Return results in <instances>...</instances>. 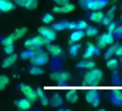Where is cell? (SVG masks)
<instances>
[{"label": "cell", "instance_id": "1", "mask_svg": "<svg viewBox=\"0 0 122 111\" xmlns=\"http://www.w3.org/2000/svg\"><path fill=\"white\" fill-rule=\"evenodd\" d=\"M29 60L32 65L43 67L48 63L50 56L47 52L40 48L34 51L32 56Z\"/></svg>", "mask_w": 122, "mask_h": 111}, {"label": "cell", "instance_id": "2", "mask_svg": "<svg viewBox=\"0 0 122 111\" xmlns=\"http://www.w3.org/2000/svg\"><path fill=\"white\" fill-rule=\"evenodd\" d=\"M103 77V72L98 69H91L85 73L83 76V82L87 84H98L101 83Z\"/></svg>", "mask_w": 122, "mask_h": 111}, {"label": "cell", "instance_id": "3", "mask_svg": "<svg viewBox=\"0 0 122 111\" xmlns=\"http://www.w3.org/2000/svg\"><path fill=\"white\" fill-rule=\"evenodd\" d=\"M48 43H50L48 40L39 35L27 39L24 43V46L25 48H26V49L35 51L36 50L42 48V47L43 46H45Z\"/></svg>", "mask_w": 122, "mask_h": 111}, {"label": "cell", "instance_id": "4", "mask_svg": "<svg viewBox=\"0 0 122 111\" xmlns=\"http://www.w3.org/2000/svg\"><path fill=\"white\" fill-rule=\"evenodd\" d=\"M27 32V28L25 27L17 29L13 33L9 35L8 36L5 37L2 40V44L3 45H8V44H13L15 41L23 38Z\"/></svg>", "mask_w": 122, "mask_h": 111}, {"label": "cell", "instance_id": "5", "mask_svg": "<svg viewBox=\"0 0 122 111\" xmlns=\"http://www.w3.org/2000/svg\"><path fill=\"white\" fill-rule=\"evenodd\" d=\"M49 78L51 81L61 84L66 83L71 78V74L67 71H55L50 74Z\"/></svg>", "mask_w": 122, "mask_h": 111}, {"label": "cell", "instance_id": "6", "mask_svg": "<svg viewBox=\"0 0 122 111\" xmlns=\"http://www.w3.org/2000/svg\"><path fill=\"white\" fill-rule=\"evenodd\" d=\"M20 89L21 92L25 95V98L28 99L32 102H35L37 100V95L36 90H35L31 86L22 83L20 84Z\"/></svg>", "mask_w": 122, "mask_h": 111}, {"label": "cell", "instance_id": "7", "mask_svg": "<svg viewBox=\"0 0 122 111\" xmlns=\"http://www.w3.org/2000/svg\"><path fill=\"white\" fill-rule=\"evenodd\" d=\"M39 34L45 38L50 43L54 41L57 38L56 31H55L52 28L48 26H41L38 28Z\"/></svg>", "mask_w": 122, "mask_h": 111}, {"label": "cell", "instance_id": "8", "mask_svg": "<svg viewBox=\"0 0 122 111\" xmlns=\"http://www.w3.org/2000/svg\"><path fill=\"white\" fill-rule=\"evenodd\" d=\"M108 1L109 0H90L87 4L86 9L92 11L100 10L107 5Z\"/></svg>", "mask_w": 122, "mask_h": 111}, {"label": "cell", "instance_id": "9", "mask_svg": "<svg viewBox=\"0 0 122 111\" xmlns=\"http://www.w3.org/2000/svg\"><path fill=\"white\" fill-rule=\"evenodd\" d=\"M100 49L98 48L93 43L88 42L86 45V49L83 55V58L84 59H89L94 55H99Z\"/></svg>", "mask_w": 122, "mask_h": 111}, {"label": "cell", "instance_id": "10", "mask_svg": "<svg viewBox=\"0 0 122 111\" xmlns=\"http://www.w3.org/2000/svg\"><path fill=\"white\" fill-rule=\"evenodd\" d=\"M85 98H86V100L94 107H98L100 104L101 97H100L99 93H98L96 92H89L86 93Z\"/></svg>", "mask_w": 122, "mask_h": 111}, {"label": "cell", "instance_id": "11", "mask_svg": "<svg viewBox=\"0 0 122 111\" xmlns=\"http://www.w3.org/2000/svg\"><path fill=\"white\" fill-rule=\"evenodd\" d=\"M76 9V7L71 2L62 5V6H55L52 8V12L55 14H68L71 12H73Z\"/></svg>", "mask_w": 122, "mask_h": 111}, {"label": "cell", "instance_id": "12", "mask_svg": "<svg viewBox=\"0 0 122 111\" xmlns=\"http://www.w3.org/2000/svg\"><path fill=\"white\" fill-rule=\"evenodd\" d=\"M46 49L47 50V53H50L51 56L55 57H58L62 56L63 52V49L60 45H57V44H52L50 43H48L46 45Z\"/></svg>", "mask_w": 122, "mask_h": 111}, {"label": "cell", "instance_id": "13", "mask_svg": "<svg viewBox=\"0 0 122 111\" xmlns=\"http://www.w3.org/2000/svg\"><path fill=\"white\" fill-rule=\"evenodd\" d=\"M49 105L52 107H59L64 105V100L59 93H54L49 98Z\"/></svg>", "mask_w": 122, "mask_h": 111}, {"label": "cell", "instance_id": "14", "mask_svg": "<svg viewBox=\"0 0 122 111\" xmlns=\"http://www.w3.org/2000/svg\"><path fill=\"white\" fill-rule=\"evenodd\" d=\"M15 7V4L11 0H0V12L7 13L14 10Z\"/></svg>", "mask_w": 122, "mask_h": 111}, {"label": "cell", "instance_id": "15", "mask_svg": "<svg viewBox=\"0 0 122 111\" xmlns=\"http://www.w3.org/2000/svg\"><path fill=\"white\" fill-rule=\"evenodd\" d=\"M15 106L20 110H28L32 107V102L27 98H22L15 102Z\"/></svg>", "mask_w": 122, "mask_h": 111}, {"label": "cell", "instance_id": "16", "mask_svg": "<svg viewBox=\"0 0 122 111\" xmlns=\"http://www.w3.org/2000/svg\"><path fill=\"white\" fill-rule=\"evenodd\" d=\"M18 59V56L16 53H12L8 55L3 60L2 64V67L4 69H7L10 68L11 67H12L17 61Z\"/></svg>", "mask_w": 122, "mask_h": 111}, {"label": "cell", "instance_id": "17", "mask_svg": "<svg viewBox=\"0 0 122 111\" xmlns=\"http://www.w3.org/2000/svg\"><path fill=\"white\" fill-rule=\"evenodd\" d=\"M84 37H85V33L83 30H75L71 34L70 38L68 40V43L70 45H71L73 43H78L81 39H83Z\"/></svg>", "mask_w": 122, "mask_h": 111}, {"label": "cell", "instance_id": "18", "mask_svg": "<svg viewBox=\"0 0 122 111\" xmlns=\"http://www.w3.org/2000/svg\"><path fill=\"white\" fill-rule=\"evenodd\" d=\"M37 99L40 100V102L41 105L43 107H46L49 105V98L46 95V93L44 91V89H42L40 87H37L36 89Z\"/></svg>", "mask_w": 122, "mask_h": 111}, {"label": "cell", "instance_id": "19", "mask_svg": "<svg viewBox=\"0 0 122 111\" xmlns=\"http://www.w3.org/2000/svg\"><path fill=\"white\" fill-rule=\"evenodd\" d=\"M116 7L114 5V6H113L110 10H108L106 15H104L103 18L102 20H101V22H102L103 25L107 26L111 22H112V20H113V19L114 12H115V11H116Z\"/></svg>", "mask_w": 122, "mask_h": 111}, {"label": "cell", "instance_id": "20", "mask_svg": "<svg viewBox=\"0 0 122 111\" xmlns=\"http://www.w3.org/2000/svg\"><path fill=\"white\" fill-rule=\"evenodd\" d=\"M96 67V63L93 61L84 59L79 61L76 64V67L79 69H91Z\"/></svg>", "mask_w": 122, "mask_h": 111}, {"label": "cell", "instance_id": "21", "mask_svg": "<svg viewBox=\"0 0 122 111\" xmlns=\"http://www.w3.org/2000/svg\"><path fill=\"white\" fill-rule=\"evenodd\" d=\"M103 17H104L103 12L99 10H96L90 14L89 19L91 21L98 23V22H101V20L103 18Z\"/></svg>", "mask_w": 122, "mask_h": 111}, {"label": "cell", "instance_id": "22", "mask_svg": "<svg viewBox=\"0 0 122 111\" xmlns=\"http://www.w3.org/2000/svg\"><path fill=\"white\" fill-rule=\"evenodd\" d=\"M28 72L32 76H40L45 74V70L43 68H42V67L34 66V65H32L31 67H29Z\"/></svg>", "mask_w": 122, "mask_h": 111}, {"label": "cell", "instance_id": "23", "mask_svg": "<svg viewBox=\"0 0 122 111\" xmlns=\"http://www.w3.org/2000/svg\"><path fill=\"white\" fill-rule=\"evenodd\" d=\"M68 22L67 21H61V22H55L52 25L51 28L56 32L63 31L64 30L68 29Z\"/></svg>", "mask_w": 122, "mask_h": 111}, {"label": "cell", "instance_id": "24", "mask_svg": "<svg viewBox=\"0 0 122 111\" xmlns=\"http://www.w3.org/2000/svg\"><path fill=\"white\" fill-rule=\"evenodd\" d=\"M119 45L118 43H113L112 45H111L108 49L106 51L105 54H104V58L105 59L108 60V59L111 58L112 56L115 53V51H116V49L117 48L118 45Z\"/></svg>", "mask_w": 122, "mask_h": 111}, {"label": "cell", "instance_id": "25", "mask_svg": "<svg viewBox=\"0 0 122 111\" xmlns=\"http://www.w3.org/2000/svg\"><path fill=\"white\" fill-rule=\"evenodd\" d=\"M81 46H82V45L81 43H78L71 44L70 48H69V54L73 57L76 56L78 53L79 50L81 48Z\"/></svg>", "mask_w": 122, "mask_h": 111}, {"label": "cell", "instance_id": "26", "mask_svg": "<svg viewBox=\"0 0 122 111\" xmlns=\"http://www.w3.org/2000/svg\"><path fill=\"white\" fill-rule=\"evenodd\" d=\"M99 38L101 40H103L107 45L113 44V42H114V36L113 35V33H108V32L106 33H103Z\"/></svg>", "mask_w": 122, "mask_h": 111}, {"label": "cell", "instance_id": "27", "mask_svg": "<svg viewBox=\"0 0 122 111\" xmlns=\"http://www.w3.org/2000/svg\"><path fill=\"white\" fill-rule=\"evenodd\" d=\"M78 99H79V96L76 92H70L66 93V100L70 103H76L78 102Z\"/></svg>", "mask_w": 122, "mask_h": 111}, {"label": "cell", "instance_id": "28", "mask_svg": "<svg viewBox=\"0 0 122 111\" xmlns=\"http://www.w3.org/2000/svg\"><path fill=\"white\" fill-rule=\"evenodd\" d=\"M9 84H10V79L7 76L4 74L0 75V91L4 90Z\"/></svg>", "mask_w": 122, "mask_h": 111}, {"label": "cell", "instance_id": "29", "mask_svg": "<svg viewBox=\"0 0 122 111\" xmlns=\"http://www.w3.org/2000/svg\"><path fill=\"white\" fill-rule=\"evenodd\" d=\"M85 35L88 36V37H93L95 36L98 34V30L96 28L93 27V26H88L85 29Z\"/></svg>", "mask_w": 122, "mask_h": 111}, {"label": "cell", "instance_id": "30", "mask_svg": "<svg viewBox=\"0 0 122 111\" xmlns=\"http://www.w3.org/2000/svg\"><path fill=\"white\" fill-rule=\"evenodd\" d=\"M112 102L116 105H121L122 104V92H114L112 96Z\"/></svg>", "mask_w": 122, "mask_h": 111}, {"label": "cell", "instance_id": "31", "mask_svg": "<svg viewBox=\"0 0 122 111\" xmlns=\"http://www.w3.org/2000/svg\"><path fill=\"white\" fill-rule=\"evenodd\" d=\"M118 62L117 59H111L110 58L108 59V61L106 62L107 68L112 69V70L116 69L118 67Z\"/></svg>", "mask_w": 122, "mask_h": 111}, {"label": "cell", "instance_id": "32", "mask_svg": "<svg viewBox=\"0 0 122 111\" xmlns=\"http://www.w3.org/2000/svg\"><path fill=\"white\" fill-rule=\"evenodd\" d=\"M34 53V50H25L21 52L20 53V58L22 60H29Z\"/></svg>", "mask_w": 122, "mask_h": 111}, {"label": "cell", "instance_id": "33", "mask_svg": "<svg viewBox=\"0 0 122 111\" xmlns=\"http://www.w3.org/2000/svg\"><path fill=\"white\" fill-rule=\"evenodd\" d=\"M39 5V0H28L27 5L25 9L28 10H36Z\"/></svg>", "mask_w": 122, "mask_h": 111}, {"label": "cell", "instance_id": "34", "mask_svg": "<svg viewBox=\"0 0 122 111\" xmlns=\"http://www.w3.org/2000/svg\"><path fill=\"white\" fill-rule=\"evenodd\" d=\"M53 20H54V17L52 15H51L50 13H46L42 19V22L44 24H46V25L52 23L53 22Z\"/></svg>", "mask_w": 122, "mask_h": 111}, {"label": "cell", "instance_id": "35", "mask_svg": "<svg viewBox=\"0 0 122 111\" xmlns=\"http://www.w3.org/2000/svg\"><path fill=\"white\" fill-rule=\"evenodd\" d=\"M15 51V48L13 44H8L4 45V52L7 55H10L13 53Z\"/></svg>", "mask_w": 122, "mask_h": 111}, {"label": "cell", "instance_id": "36", "mask_svg": "<svg viewBox=\"0 0 122 111\" xmlns=\"http://www.w3.org/2000/svg\"><path fill=\"white\" fill-rule=\"evenodd\" d=\"M88 27V23L84 20H81L76 22V30H85V29Z\"/></svg>", "mask_w": 122, "mask_h": 111}, {"label": "cell", "instance_id": "37", "mask_svg": "<svg viewBox=\"0 0 122 111\" xmlns=\"http://www.w3.org/2000/svg\"><path fill=\"white\" fill-rule=\"evenodd\" d=\"M13 2L15 4V5L26 8V7L27 5L28 0H13Z\"/></svg>", "mask_w": 122, "mask_h": 111}, {"label": "cell", "instance_id": "38", "mask_svg": "<svg viewBox=\"0 0 122 111\" xmlns=\"http://www.w3.org/2000/svg\"><path fill=\"white\" fill-rule=\"evenodd\" d=\"M106 45H107V44H106L103 40H101L100 38H98V40H97V48H99V49H103V48H106Z\"/></svg>", "mask_w": 122, "mask_h": 111}, {"label": "cell", "instance_id": "39", "mask_svg": "<svg viewBox=\"0 0 122 111\" xmlns=\"http://www.w3.org/2000/svg\"><path fill=\"white\" fill-rule=\"evenodd\" d=\"M107 26H108V32L113 33L116 28V23L115 22H111Z\"/></svg>", "mask_w": 122, "mask_h": 111}, {"label": "cell", "instance_id": "40", "mask_svg": "<svg viewBox=\"0 0 122 111\" xmlns=\"http://www.w3.org/2000/svg\"><path fill=\"white\" fill-rule=\"evenodd\" d=\"M57 6H62L70 3V0H52Z\"/></svg>", "mask_w": 122, "mask_h": 111}, {"label": "cell", "instance_id": "41", "mask_svg": "<svg viewBox=\"0 0 122 111\" xmlns=\"http://www.w3.org/2000/svg\"><path fill=\"white\" fill-rule=\"evenodd\" d=\"M113 33L115 35H116V36H121V35H122V25H120V26H118V27H116Z\"/></svg>", "mask_w": 122, "mask_h": 111}, {"label": "cell", "instance_id": "42", "mask_svg": "<svg viewBox=\"0 0 122 111\" xmlns=\"http://www.w3.org/2000/svg\"><path fill=\"white\" fill-rule=\"evenodd\" d=\"M115 54L117 56H122V44H119L118 45L117 48L116 49Z\"/></svg>", "mask_w": 122, "mask_h": 111}, {"label": "cell", "instance_id": "43", "mask_svg": "<svg viewBox=\"0 0 122 111\" xmlns=\"http://www.w3.org/2000/svg\"><path fill=\"white\" fill-rule=\"evenodd\" d=\"M68 29L71 30H76V22H68Z\"/></svg>", "mask_w": 122, "mask_h": 111}, {"label": "cell", "instance_id": "44", "mask_svg": "<svg viewBox=\"0 0 122 111\" xmlns=\"http://www.w3.org/2000/svg\"><path fill=\"white\" fill-rule=\"evenodd\" d=\"M89 1H90V0H78V3L82 7L86 8V6H87V4L88 3Z\"/></svg>", "mask_w": 122, "mask_h": 111}, {"label": "cell", "instance_id": "45", "mask_svg": "<svg viewBox=\"0 0 122 111\" xmlns=\"http://www.w3.org/2000/svg\"><path fill=\"white\" fill-rule=\"evenodd\" d=\"M121 20H122V14H121Z\"/></svg>", "mask_w": 122, "mask_h": 111}]
</instances>
